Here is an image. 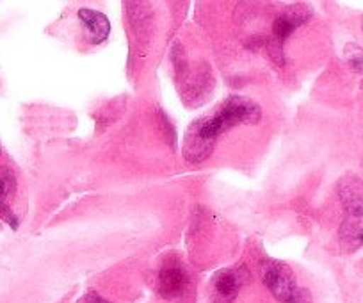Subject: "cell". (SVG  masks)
Instances as JSON below:
<instances>
[{
  "instance_id": "6",
  "label": "cell",
  "mask_w": 363,
  "mask_h": 303,
  "mask_svg": "<svg viewBox=\"0 0 363 303\" xmlns=\"http://www.w3.org/2000/svg\"><path fill=\"white\" fill-rule=\"evenodd\" d=\"M308 16L310 13L306 8H292L289 11H285L281 16H278L277 22H274V27H272V34H274L277 43H284L289 34H292V31L298 29L301 23H305L308 20Z\"/></svg>"
},
{
  "instance_id": "3",
  "label": "cell",
  "mask_w": 363,
  "mask_h": 303,
  "mask_svg": "<svg viewBox=\"0 0 363 303\" xmlns=\"http://www.w3.org/2000/svg\"><path fill=\"white\" fill-rule=\"evenodd\" d=\"M262 278L269 291L284 303H312L306 289L299 287L291 268L278 260H267L262 266Z\"/></svg>"
},
{
  "instance_id": "7",
  "label": "cell",
  "mask_w": 363,
  "mask_h": 303,
  "mask_svg": "<svg viewBox=\"0 0 363 303\" xmlns=\"http://www.w3.org/2000/svg\"><path fill=\"white\" fill-rule=\"evenodd\" d=\"M15 177L8 168H0V218L16 228V216L11 211V198L15 193Z\"/></svg>"
},
{
  "instance_id": "9",
  "label": "cell",
  "mask_w": 363,
  "mask_h": 303,
  "mask_svg": "<svg viewBox=\"0 0 363 303\" xmlns=\"http://www.w3.org/2000/svg\"><path fill=\"white\" fill-rule=\"evenodd\" d=\"M352 54H349L347 52V57H349V61L352 62V65L354 66H362L363 65V48H359V47H356V45H352Z\"/></svg>"
},
{
  "instance_id": "10",
  "label": "cell",
  "mask_w": 363,
  "mask_h": 303,
  "mask_svg": "<svg viewBox=\"0 0 363 303\" xmlns=\"http://www.w3.org/2000/svg\"><path fill=\"white\" fill-rule=\"evenodd\" d=\"M79 303H111V302H107V299L102 298V296H100V294H95V292H89V294L84 296V298L80 299Z\"/></svg>"
},
{
  "instance_id": "2",
  "label": "cell",
  "mask_w": 363,
  "mask_h": 303,
  "mask_svg": "<svg viewBox=\"0 0 363 303\" xmlns=\"http://www.w3.org/2000/svg\"><path fill=\"white\" fill-rule=\"evenodd\" d=\"M338 197L344 205L340 243L344 248L356 250L363 245V182L358 177H344L338 186Z\"/></svg>"
},
{
  "instance_id": "5",
  "label": "cell",
  "mask_w": 363,
  "mask_h": 303,
  "mask_svg": "<svg viewBox=\"0 0 363 303\" xmlns=\"http://www.w3.org/2000/svg\"><path fill=\"white\" fill-rule=\"evenodd\" d=\"M247 275L242 268H233L219 273L214 280V298L216 303H233L240 287L246 282Z\"/></svg>"
},
{
  "instance_id": "8",
  "label": "cell",
  "mask_w": 363,
  "mask_h": 303,
  "mask_svg": "<svg viewBox=\"0 0 363 303\" xmlns=\"http://www.w3.org/2000/svg\"><path fill=\"white\" fill-rule=\"evenodd\" d=\"M79 18L82 20V23L86 26V29L89 31V40L91 43H102L107 36H109L111 23L102 13H96L93 9H80Z\"/></svg>"
},
{
  "instance_id": "1",
  "label": "cell",
  "mask_w": 363,
  "mask_h": 303,
  "mask_svg": "<svg viewBox=\"0 0 363 303\" xmlns=\"http://www.w3.org/2000/svg\"><path fill=\"white\" fill-rule=\"evenodd\" d=\"M262 111L257 102L246 97H230L211 116L200 118L187 131L184 139V158L193 165L203 162L212 154L216 143L225 132L239 125L258 123Z\"/></svg>"
},
{
  "instance_id": "4",
  "label": "cell",
  "mask_w": 363,
  "mask_h": 303,
  "mask_svg": "<svg viewBox=\"0 0 363 303\" xmlns=\"http://www.w3.org/2000/svg\"><path fill=\"white\" fill-rule=\"evenodd\" d=\"M189 289V275L184 264L171 259L159 271V292L167 299H177Z\"/></svg>"
}]
</instances>
